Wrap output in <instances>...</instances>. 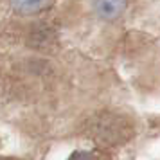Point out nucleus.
I'll return each mask as SVG.
<instances>
[{"mask_svg": "<svg viewBox=\"0 0 160 160\" xmlns=\"http://www.w3.org/2000/svg\"><path fill=\"white\" fill-rule=\"evenodd\" d=\"M128 126L122 119H117V117H108V119H101L99 126H97V137L110 140V142H115L117 137H126L128 135Z\"/></svg>", "mask_w": 160, "mask_h": 160, "instance_id": "1", "label": "nucleus"}, {"mask_svg": "<svg viewBox=\"0 0 160 160\" xmlns=\"http://www.w3.org/2000/svg\"><path fill=\"white\" fill-rule=\"evenodd\" d=\"M128 0H94V11L102 20H115L124 13Z\"/></svg>", "mask_w": 160, "mask_h": 160, "instance_id": "2", "label": "nucleus"}, {"mask_svg": "<svg viewBox=\"0 0 160 160\" xmlns=\"http://www.w3.org/2000/svg\"><path fill=\"white\" fill-rule=\"evenodd\" d=\"M11 8L15 9L18 15H32L38 13L43 8H47L49 0H9Z\"/></svg>", "mask_w": 160, "mask_h": 160, "instance_id": "3", "label": "nucleus"}, {"mask_svg": "<svg viewBox=\"0 0 160 160\" xmlns=\"http://www.w3.org/2000/svg\"><path fill=\"white\" fill-rule=\"evenodd\" d=\"M68 160H99V157L92 151H74Z\"/></svg>", "mask_w": 160, "mask_h": 160, "instance_id": "4", "label": "nucleus"}]
</instances>
